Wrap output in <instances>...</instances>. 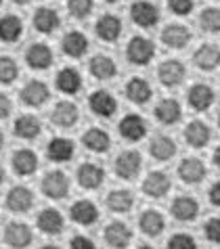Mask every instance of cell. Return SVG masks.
Instances as JSON below:
<instances>
[{
  "mask_svg": "<svg viewBox=\"0 0 220 249\" xmlns=\"http://www.w3.org/2000/svg\"><path fill=\"white\" fill-rule=\"evenodd\" d=\"M70 249H94V243L88 237H82V234H75L70 243Z\"/></svg>",
  "mask_w": 220,
  "mask_h": 249,
  "instance_id": "obj_45",
  "label": "cell"
},
{
  "mask_svg": "<svg viewBox=\"0 0 220 249\" xmlns=\"http://www.w3.org/2000/svg\"><path fill=\"white\" fill-rule=\"evenodd\" d=\"M120 134H122V138H126L130 142L141 141V138L147 136V122L136 113L124 115L120 122Z\"/></svg>",
  "mask_w": 220,
  "mask_h": 249,
  "instance_id": "obj_8",
  "label": "cell"
},
{
  "mask_svg": "<svg viewBox=\"0 0 220 249\" xmlns=\"http://www.w3.org/2000/svg\"><path fill=\"white\" fill-rule=\"evenodd\" d=\"M2 144H4V136H2V132H0V149H2Z\"/></svg>",
  "mask_w": 220,
  "mask_h": 249,
  "instance_id": "obj_52",
  "label": "cell"
},
{
  "mask_svg": "<svg viewBox=\"0 0 220 249\" xmlns=\"http://www.w3.org/2000/svg\"><path fill=\"white\" fill-rule=\"evenodd\" d=\"M13 132L19 138H25V141H32V138H38L42 132V124L36 115H19L15 120V126H13Z\"/></svg>",
  "mask_w": 220,
  "mask_h": 249,
  "instance_id": "obj_28",
  "label": "cell"
},
{
  "mask_svg": "<svg viewBox=\"0 0 220 249\" xmlns=\"http://www.w3.org/2000/svg\"><path fill=\"white\" fill-rule=\"evenodd\" d=\"M59 25H61V19H59V13L55 9L40 6V9L34 13V27H36L40 34H53Z\"/></svg>",
  "mask_w": 220,
  "mask_h": 249,
  "instance_id": "obj_31",
  "label": "cell"
},
{
  "mask_svg": "<svg viewBox=\"0 0 220 249\" xmlns=\"http://www.w3.org/2000/svg\"><path fill=\"white\" fill-rule=\"evenodd\" d=\"M170 191V178L164 172H151V174L143 180V193L147 197L160 199Z\"/></svg>",
  "mask_w": 220,
  "mask_h": 249,
  "instance_id": "obj_22",
  "label": "cell"
},
{
  "mask_svg": "<svg viewBox=\"0 0 220 249\" xmlns=\"http://www.w3.org/2000/svg\"><path fill=\"white\" fill-rule=\"evenodd\" d=\"M168 249H197L195 239L187 232H176L168 241Z\"/></svg>",
  "mask_w": 220,
  "mask_h": 249,
  "instance_id": "obj_42",
  "label": "cell"
},
{
  "mask_svg": "<svg viewBox=\"0 0 220 249\" xmlns=\"http://www.w3.org/2000/svg\"><path fill=\"white\" fill-rule=\"evenodd\" d=\"M105 2H109V4H115V2H120V0H105Z\"/></svg>",
  "mask_w": 220,
  "mask_h": 249,
  "instance_id": "obj_54",
  "label": "cell"
},
{
  "mask_svg": "<svg viewBox=\"0 0 220 249\" xmlns=\"http://www.w3.org/2000/svg\"><path fill=\"white\" fill-rule=\"evenodd\" d=\"M208 174L205 170V163L197 157H187L178 163V178L187 184H199Z\"/></svg>",
  "mask_w": 220,
  "mask_h": 249,
  "instance_id": "obj_7",
  "label": "cell"
},
{
  "mask_svg": "<svg viewBox=\"0 0 220 249\" xmlns=\"http://www.w3.org/2000/svg\"><path fill=\"white\" fill-rule=\"evenodd\" d=\"M94 32L103 42H115L122 36V19L115 15H103L94 25Z\"/></svg>",
  "mask_w": 220,
  "mask_h": 249,
  "instance_id": "obj_19",
  "label": "cell"
},
{
  "mask_svg": "<svg viewBox=\"0 0 220 249\" xmlns=\"http://www.w3.org/2000/svg\"><path fill=\"white\" fill-rule=\"evenodd\" d=\"M139 249H155V247H151V245H141Z\"/></svg>",
  "mask_w": 220,
  "mask_h": 249,
  "instance_id": "obj_53",
  "label": "cell"
},
{
  "mask_svg": "<svg viewBox=\"0 0 220 249\" xmlns=\"http://www.w3.org/2000/svg\"><path fill=\"white\" fill-rule=\"evenodd\" d=\"M105 243L113 249H126L128 243L132 241V231L128 228L126 222H120V220H115V222H109L105 226Z\"/></svg>",
  "mask_w": 220,
  "mask_h": 249,
  "instance_id": "obj_6",
  "label": "cell"
},
{
  "mask_svg": "<svg viewBox=\"0 0 220 249\" xmlns=\"http://www.w3.org/2000/svg\"><path fill=\"white\" fill-rule=\"evenodd\" d=\"M82 142H84V147L88 151H92V153H107V151L111 149V138L101 128L86 130L84 136H82Z\"/></svg>",
  "mask_w": 220,
  "mask_h": 249,
  "instance_id": "obj_24",
  "label": "cell"
},
{
  "mask_svg": "<svg viewBox=\"0 0 220 249\" xmlns=\"http://www.w3.org/2000/svg\"><path fill=\"white\" fill-rule=\"evenodd\" d=\"M212 159H214V165H218V168H220V147H216V151H214V155H212Z\"/></svg>",
  "mask_w": 220,
  "mask_h": 249,
  "instance_id": "obj_48",
  "label": "cell"
},
{
  "mask_svg": "<svg viewBox=\"0 0 220 249\" xmlns=\"http://www.w3.org/2000/svg\"><path fill=\"white\" fill-rule=\"evenodd\" d=\"M139 226L141 232L147 234V237H157V234L164 232V226H166V220L157 210H145L139 218Z\"/></svg>",
  "mask_w": 220,
  "mask_h": 249,
  "instance_id": "obj_30",
  "label": "cell"
},
{
  "mask_svg": "<svg viewBox=\"0 0 220 249\" xmlns=\"http://www.w3.org/2000/svg\"><path fill=\"white\" fill-rule=\"evenodd\" d=\"M78 107L70 101H61L53 109V124L59 128H73L78 124Z\"/></svg>",
  "mask_w": 220,
  "mask_h": 249,
  "instance_id": "obj_20",
  "label": "cell"
},
{
  "mask_svg": "<svg viewBox=\"0 0 220 249\" xmlns=\"http://www.w3.org/2000/svg\"><path fill=\"white\" fill-rule=\"evenodd\" d=\"M168 6H170V11L174 13V15H178V17H187L189 13L193 11L195 2H193V0H168Z\"/></svg>",
  "mask_w": 220,
  "mask_h": 249,
  "instance_id": "obj_43",
  "label": "cell"
},
{
  "mask_svg": "<svg viewBox=\"0 0 220 249\" xmlns=\"http://www.w3.org/2000/svg\"><path fill=\"white\" fill-rule=\"evenodd\" d=\"M149 153L157 161H170L172 157L176 155V142L172 141L170 136H155L149 144Z\"/></svg>",
  "mask_w": 220,
  "mask_h": 249,
  "instance_id": "obj_34",
  "label": "cell"
},
{
  "mask_svg": "<svg viewBox=\"0 0 220 249\" xmlns=\"http://www.w3.org/2000/svg\"><path fill=\"white\" fill-rule=\"evenodd\" d=\"M2 180H4V170L0 168V184H2Z\"/></svg>",
  "mask_w": 220,
  "mask_h": 249,
  "instance_id": "obj_50",
  "label": "cell"
},
{
  "mask_svg": "<svg viewBox=\"0 0 220 249\" xmlns=\"http://www.w3.org/2000/svg\"><path fill=\"white\" fill-rule=\"evenodd\" d=\"M208 197H210V203H212V205L220 207V180H218V182H214V184L210 186Z\"/></svg>",
  "mask_w": 220,
  "mask_h": 249,
  "instance_id": "obj_47",
  "label": "cell"
},
{
  "mask_svg": "<svg viewBox=\"0 0 220 249\" xmlns=\"http://www.w3.org/2000/svg\"><path fill=\"white\" fill-rule=\"evenodd\" d=\"M113 170L122 180H134L143 170V157L139 151H124L118 155L113 163Z\"/></svg>",
  "mask_w": 220,
  "mask_h": 249,
  "instance_id": "obj_2",
  "label": "cell"
},
{
  "mask_svg": "<svg viewBox=\"0 0 220 249\" xmlns=\"http://www.w3.org/2000/svg\"><path fill=\"white\" fill-rule=\"evenodd\" d=\"M130 19L139 27H153L160 23V9L149 0H136L130 6Z\"/></svg>",
  "mask_w": 220,
  "mask_h": 249,
  "instance_id": "obj_3",
  "label": "cell"
},
{
  "mask_svg": "<svg viewBox=\"0 0 220 249\" xmlns=\"http://www.w3.org/2000/svg\"><path fill=\"white\" fill-rule=\"evenodd\" d=\"M88 107H91V111L99 117H111L115 111H118V101H115V96L107 90H97L91 94V99H88Z\"/></svg>",
  "mask_w": 220,
  "mask_h": 249,
  "instance_id": "obj_11",
  "label": "cell"
},
{
  "mask_svg": "<svg viewBox=\"0 0 220 249\" xmlns=\"http://www.w3.org/2000/svg\"><path fill=\"white\" fill-rule=\"evenodd\" d=\"M88 69H91V73L97 80H109V78H113V75L118 73V65H115V61L111 57H107V54H97V57H92Z\"/></svg>",
  "mask_w": 220,
  "mask_h": 249,
  "instance_id": "obj_37",
  "label": "cell"
},
{
  "mask_svg": "<svg viewBox=\"0 0 220 249\" xmlns=\"http://www.w3.org/2000/svg\"><path fill=\"white\" fill-rule=\"evenodd\" d=\"M126 57L132 65H149L151 59L155 57V44L145 36H134L130 38V42L126 46Z\"/></svg>",
  "mask_w": 220,
  "mask_h": 249,
  "instance_id": "obj_1",
  "label": "cell"
},
{
  "mask_svg": "<svg viewBox=\"0 0 220 249\" xmlns=\"http://www.w3.org/2000/svg\"><path fill=\"white\" fill-rule=\"evenodd\" d=\"M61 48H63V53L67 57L78 59L82 54H86V51H88V38L82 32H75V30L67 32L63 40H61Z\"/></svg>",
  "mask_w": 220,
  "mask_h": 249,
  "instance_id": "obj_26",
  "label": "cell"
},
{
  "mask_svg": "<svg viewBox=\"0 0 220 249\" xmlns=\"http://www.w3.org/2000/svg\"><path fill=\"white\" fill-rule=\"evenodd\" d=\"M67 9H70V15L75 19H86L94 9L92 0H67Z\"/></svg>",
  "mask_w": 220,
  "mask_h": 249,
  "instance_id": "obj_41",
  "label": "cell"
},
{
  "mask_svg": "<svg viewBox=\"0 0 220 249\" xmlns=\"http://www.w3.org/2000/svg\"><path fill=\"white\" fill-rule=\"evenodd\" d=\"M162 42L168 48L181 51V48H184L191 42V30L181 23H170L164 27V32H162Z\"/></svg>",
  "mask_w": 220,
  "mask_h": 249,
  "instance_id": "obj_12",
  "label": "cell"
},
{
  "mask_svg": "<svg viewBox=\"0 0 220 249\" xmlns=\"http://www.w3.org/2000/svg\"><path fill=\"white\" fill-rule=\"evenodd\" d=\"M193 63L203 69V71H212L220 65V46L214 42H208V44H202L193 53Z\"/></svg>",
  "mask_w": 220,
  "mask_h": 249,
  "instance_id": "obj_15",
  "label": "cell"
},
{
  "mask_svg": "<svg viewBox=\"0 0 220 249\" xmlns=\"http://www.w3.org/2000/svg\"><path fill=\"white\" fill-rule=\"evenodd\" d=\"M0 2H2V0H0Z\"/></svg>",
  "mask_w": 220,
  "mask_h": 249,
  "instance_id": "obj_56",
  "label": "cell"
},
{
  "mask_svg": "<svg viewBox=\"0 0 220 249\" xmlns=\"http://www.w3.org/2000/svg\"><path fill=\"white\" fill-rule=\"evenodd\" d=\"M23 34V21L17 15H4L0 19V40L6 44L17 42Z\"/></svg>",
  "mask_w": 220,
  "mask_h": 249,
  "instance_id": "obj_36",
  "label": "cell"
},
{
  "mask_svg": "<svg viewBox=\"0 0 220 249\" xmlns=\"http://www.w3.org/2000/svg\"><path fill=\"white\" fill-rule=\"evenodd\" d=\"M42 193L51 199H63L70 193V180L61 170H53L42 178Z\"/></svg>",
  "mask_w": 220,
  "mask_h": 249,
  "instance_id": "obj_4",
  "label": "cell"
},
{
  "mask_svg": "<svg viewBox=\"0 0 220 249\" xmlns=\"http://www.w3.org/2000/svg\"><path fill=\"white\" fill-rule=\"evenodd\" d=\"M70 216L75 224H82V226H91L99 220V210L97 205L88 199H80L70 207Z\"/></svg>",
  "mask_w": 220,
  "mask_h": 249,
  "instance_id": "obj_17",
  "label": "cell"
},
{
  "mask_svg": "<svg viewBox=\"0 0 220 249\" xmlns=\"http://www.w3.org/2000/svg\"><path fill=\"white\" fill-rule=\"evenodd\" d=\"M49 96H51L49 86H46L44 82H40V80H30L21 88V101L25 103V105H30V107L44 105V103L49 101Z\"/></svg>",
  "mask_w": 220,
  "mask_h": 249,
  "instance_id": "obj_14",
  "label": "cell"
},
{
  "mask_svg": "<svg viewBox=\"0 0 220 249\" xmlns=\"http://www.w3.org/2000/svg\"><path fill=\"white\" fill-rule=\"evenodd\" d=\"M34 205V193L27 186H13L6 195V207L15 213H23Z\"/></svg>",
  "mask_w": 220,
  "mask_h": 249,
  "instance_id": "obj_18",
  "label": "cell"
},
{
  "mask_svg": "<svg viewBox=\"0 0 220 249\" xmlns=\"http://www.w3.org/2000/svg\"><path fill=\"white\" fill-rule=\"evenodd\" d=\"M210 138H212V130L205 122L193 120V122H189L187 128H184V141H187V144L193 149H203L205 144L210 142Z\"/></svg>",
  "mask_w": 220,
  "mask_h": 249,
  "instance_id": "obj_16",
  "label": "cell"
},
{
  "mask_svg": "<svg viewBox=\"0 0 220 249\" xmlns=\"http://www.w3.org/2000/svg\"><path fill=\"white\" fill-rule=\"evenodd\" d=\"M75 153V147L73 142L70 141V138H53V141L49 142V147H46V155H49L51 161L55 163H63V161H70V159L73 157Z\"/></svg>",
  "mask_w": 220,
  "mask_h": 249,
  "instance_id": "obj_21",
  "label": "cell"
},
{
  "mask_svg": "<svg viewBox=\"0 0 220 249\" xmlns=\"http://www.w3.org/2000/svg\"><path fill=\"white\" fill-rule=\"evenodd\" d=\"M11 109H13V103L6 94H0V120H6L11 115Z\"/></svg>",
  "mask_w": 220,
  "mask_h": 249,
  "instance_id": "obj_46",
  "label": "cell"
},
{
  "mask_svg": "<svg viewBox=\"0 0 220 249\" xmlns=\"http://www.w3.org/2000/svg\"><path fill=\"white\" fill-rule=\"evenodd\" d=\"M205 239L212 241V243H220V218H210L203 226Z\"/></svg>",
  "mask_w": 220,
  "mask_h": 249,
  "instance_id": "obj_44",
  "label": "cell"
},
{
  "mask_svg": "<svg viewBox=\"0 0 220 249\" xmlns=\"http://www.w3.org/2000/svg\"><path fill=\"white\" fill-rule=\"evenodd\" d=\"M105 180V172L97 163H82L78 168V182L84 189H99Z\"/></svg>",
  "mask_w": 220,
  "mask_h": 249,
  "instance_id": "obj_27",
  "label": "cell"
},
{
  "mask_svg": "<svg viewBox=\"0 0 220 249\" xmlns=\"http://www.w3.org/2000/svg\"><path fill=\"white\" fill-rule=\"evenodd\" d=\"M40 249H59V247H55V245H44V247H40Z\"/></svg>",
  "mask_w": 220,
  "mask_h": 249,
  "instance_id": "obj_51",
  "label": "cell"
},
{
  "mask_svg": "<svg viewBox=\"0 0 220 249\" xmlns=\"http://www.w3.org/2000/svg\"><path fill=\"white\" fill-rule=\"evenodd\" d=\"M170 212L178 222H193L199 213V203L195 197H189V195H181L176 197L170 205Z\"/></svg>",
  "mask_w": 220,
  "mask_h": 249,
  "instance_id": "obj_10",
  "label": "cell"
},
{
  "mask_svg": "<svg viewBox=\"0 0 220 249\" xmlns=\"http://www.w3.org/2000/svg\"><path fill=\"white\" fill-rule=\"evenodd\" d=\"M199 25L208 34H220V9L216 6H208L199 15Z\"/></svg>",
  "mask_w": 220,
  "mask_h": 249,
  "instance_id": "obj_39",
  "label": "cell"
},
{
  "mask_svg": "<svg viewBox=\"0 0 220 249\" xmlns=\"http://www.w3.org/2000/svg\"><path fill=\"white\" fill-rule=\"evenodd\" d=\"M57 88L65 94H75L82 88V75L75 67H63L57 73Z\"/></svg>",
  "mask_w": 220,
  "mask_h": 249,
  "instance_id": "obj_35",
  "label": "cell"
},
{
  "mask_svg": "<svg viewBox=\"0 0 220 249\" xmlns=\"http://www.w3.org/2000/svg\"><path fill=\"white\" fill-rule=\"evenodd\" d=\"M184 73H187V69H184V65L176 59H168L157 67V80H160L166 88L178 86L184 80Z\"/></svg>",
  "mask_w": 220,
  "mask_h": 249,
  "instance_id": "obj_5",
  "label": "cell"
},
{
  "mask_svg": "<svg viewBox=\"0 0 220 249\" xmlns=\"http://www.w3.org/2000/svg\"><path fill=\"white\" fill-rule=\"evenodd\" d=\"M11 163H13V170H15L19 176H30V174H34V172L38 170V157L30 149L15 151V153H13Z\"/></svg>",
  "mask_w": 220,
  "mask_h": 249,
  "instance_id": "obj_23",
  "label": "cell"
},
{
  "mask_svg": "<svg viewBox=\"0 0 220 249\" xmlns=\"http://www.w3.org/2000/svg\"><path fill=\"white\" fill-rule=\"evenodd\" d=\"M132 205H134V197H132V193L126 189L111 191L107 195V207L115 213H126L132 210Z\"/></svg>",
  "mask_w": 220,
  "mask_h": 249,
  "instance_id": "obj_38",
  "label": "cell"
},
{
  "mask_svg": "<svg viewBox=\"0 0 220 249\" xmlns=\"http://www.w3.org/2000/svg\"><path fill=\"white\" fill-rule=\"evenodd\" d=\"M13 2H17V4H27L30 0H13Z\"/></svg>",
  "mask_w": 220,
  "mask_h": 249,
  "instance_id": "obj_49",
  "label": "cell"
},
{
  "mask_svg": "<svg viewBox=\"0 0 220 249\" xmlns=\"http://www.w3.org/2000/svg\"><path fill=\"white\" fill-rule=\"evenodd\" d=\"M19 75V67L15 59L11 57H0V84H11Z\"/></svg>",
  "mask_w": 220,
  "mask_h": 249,
  "instance_id": "obj_40",
  "label": "cell"
},
{
  "mask_svg": "<svg viewBox=\"0 0 220 249\" xmlns=\"http://www.w3.org/2000/svg\"><path fill=\"white\" fill-rule=\"evenodd\" d=\"M181 103L176 99H162L160 103L155 105V117L157 122L164 124V126H172V124H176L181 120Z\"/></svg>",
  "mask_w": 220,
  "mask_h": 249,
  "instance_id": "obj_25",
  "label": "cell"
},
{
  "mask_svg": "<svg viewBox=\"0 0 220 249\" xmlns=\"http://www.w3.org/2000/svg\"><path fill=\"white\" fill-rule=\"evenodd\" d=\"M151 94H153V90H151V84L147 80L130 78L126 82V96H128V101L136 103V105H145V103L151 99Z\"/></svg>",
  "mask_w": 220,
  "mask_h": 249,
  "instance_id": "obj_33",
  "label": "cell"
},
{
  "mask_svg": "<svg viewBox=\"0 0 220 249\" xmlns=\"http://www.w3.org/2000/svg\"><path fill=\"white\" fill-rule=\"evenodd\" d=\"M4 241L13 249H25L32 243V231L23 222H11L4 228Z\"/></svg>",
  "mask_w": 220,
  "mask_h": 249,
  "instance_id": "obj_13",
  "label": "cell"
},
{
  "mask_svg": "<svg viewBox=\"0 0 220 249\" xmlns=\"http://www.w3.org/2000/svg\"><path fill=\"white\" fill-rule=\"evenodd\" d=\"M25 61L32 69H46L53 65V51L46 44H32L25 51Z\"/></svg>",
  "mask_w": 220,
  "mask_h": 249,
  "instance_id": "obj_29",
  "label": "cell"
},
{
  "mask_svg": "<svg viewBox=\"0 0 220 249\" xmlns=\"http://www.w3.org/2000/svg\"><path fill=\"white\" fill-rule=\"evenodd\" d=\"M36 226L44 234H59L63 231V216H61L57 210H53V207H46V210L38 213Z\"/></svg>",
  "mask_w": 220,
  "mask_h": 249,
  "instance_id": "obj_32",
  "label": "cell"
},
{
  "mask_svg": "<svg viewBox=\"0 0 220 249\" xmlns=\"http://www.w3.org/2000/svg\"><path fill=\"white\" fill-rule=\"evenodd\" d=\"M218 126H220V115H218Z\"/></svg>",
  "mask_w": 220,
  "mask_h": 249,
  "instance_id": "obj_55",
  "label": "cell"
},
{
  "mask_svg": "<svg viewBox=\"0 0 220 249\" xmlns=\"http://www.w3.org/2000/svg\"><path fill=\"white\" fill-rule=\"evenodd\" d=\"M214 90H212V86L203 84V82H197L189 88V94H187V101L189 105L195 109V111H208V109L214 105Z\"/></svg>",
  "mask_w": 220,
  "mask_h": 249,
  "instance_id": "obj_9",
  "label": "cell"
}]
</instances>
